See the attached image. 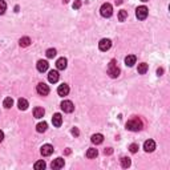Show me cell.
Masks as SVG:
<instances>
[{
	"instance_id": "d6a6232c",
	"label": "cell",
	"mask_w": 170,
	"mask_h": 170,
	"mask_svg": "<svg viewBox=\"0 0 170 170\" xmlns=\"http://www.w3.org/2000/svg\"><path fill=\"white\" fill-rule=\"evenodd\" d=\"M104 153H105V154H112V153H113V149H112V148H108V149H105V150H104Z\"/></svg>"
},
{
	"instance_id": "3957f363",
	"label": "cell",
	"mask_w": 170,
	"mask_h": 170,
	"mask_svg": "<svg viewBox=\"0 0 170 170\" xmlns=\"http://www.w3.org/2000/svg\"><path fill=\"white\" fill-rule=\"evenodd\" d=\"M100 14L102 17H110L112 14H113V7L109 3H104L100 8Z\"/></svg>"
},
{
	"instance_id": "484cf974",
	"label": "cell",
	"mask_w": 170,
	"mask_h": 170,
	"mask_svg": "<svg viewBox=\"0 0 170 170\" xmlns=\"http://www.w3.org/2000/svg\"><path fill=\"white\" fill-rule=\"evenodd\" d=\"M130 158H128V157H122V158H121V165H122V168H129L130 166Z\"/></svg>"
},
{
	"instance_id": "9a60e30c",
	"label": "cell",
	"mask_w": 170,
	"mask_h": 170,
	"mask_svg": "<svg viewBox=\"0 0 170 170\" xmlns=\"http://www.w3.org/2000/svg\"><path fill=\"white\" fill-rule=\"evenodd\" d=\"M52 169H61L64 168V160L61 158V157H59V158L53 160V162H52Z\"/></svg>"
},
{
	"instance_id": "30bf717a",
	"label": "cell",
	"mask_w": 170,
	"mask_h": 170,
	"mask_svg": "<svg viewBox=\"0 0 170 170\" xmlns=\"http://www.w3.org/2000/svg\"><path fill=\"white\" fill-rule=\"evenodd\" d=\"M52 124H53V126L56 128H60L63 124V117L60 113H56V114H53V117H52Z\"/></svg>"
},
{
	"instance_id": "8d00e7d4",
	"label": "cell",
	"mask_w": 170,
	"mask_h": 170,
	"mask_svg": "<svg viewBox=\"0 0 170 170\" xmlns=\"http://www.w3.org/2000/svg\"><path fill=\"white\" fill-rule=\"evenodd\" d=\"M68 2H69V0H64V3H68Z\"/></svg>"
},
{
	"instance_id": "277c9868",
	"label": "cell",
	"mask_w": 170,
	"mask_h": 170,
	"mask_svg": "<svg viewBox=\"0 0 170 170\" xmlns=\"http://www.w3.org/2000/svg\"><path fill=\"white\" fill-rule=\"evenodd\" d=\"M148 14H149V10L145 6H141L136 10V16L138 20H145L148 17Z\"/></svg>"
},
{
	"instance_id": "4fadbf2b",
	"label": "cell",
	"mask_w": 170,
	"mask_h": 170,
	"mask_svg": "<svg viewBox=\"0 0 170 170\" xmlns=\"http://www.w3.org/2000/svg\"><path fill=\"white\" fill-rule=\"evenodd\" d=\"M67 65H68V60L65 57H60L57 61H56V67H57V69H60V71H64L67 68Z\"/></svg>"
},
{
	"instance_id": "6da1fadb",
	"label": "cell",
	"mask_w": 170,
	"mask_h": 170,
	"mask_svg": "<svg viewBox=\"0 0 170 170\" xmlns=\"http://www.w3.org/2000/svg\"><path fill=\"white\" fill-rule=\"evenodd\" d=\"M126 129L132 132H138L142 129V121H141L138 117H133L126 122Z\"/></svg>"
},
{
	"instance_id": "8fae6325",
	"label": "cell",
	"mask_w": 170,
	"mask_h": 170,
	"mask_svg": "<svg viewBox=\"0 0 170 170\" xmlns=\"http://www.w3.org/2000/svg\"><path fill=\"white\" fill-rule=\"evenodd\" d=\"M59 79H60V75L57 71H51L49 73H48V80H49V83H52V84L57 83Z\"/></svg>"
},
{
	"instance_id": "d590c367",
	"label": "cell",
	"mask_w": 170,
	"mask_h": 170,
	"mask_svg": "<svg viewBox=\"0 0 170 170\" xmlns=\"http://www.w3.org/2000/svg\"><path fill=\"white\" fill-rule=\"evenodd\" d=\"M122 3V0H116V4H121Z\"/></svg>"
},
{
	"instance_id": "8992f818",
	"label": "cell",
	"mask_w": 170,
	"mask_h": 170,
	"mask_svg": "<svg viewBox=\"0 0 170 170\" xmlns=\"http://www.w3.org/2000/svg\"><path fill=\"white\" fill-rule=\"evenodd\" d=\"M61 109L65 113H72V112L75 110V105H73L72 101L65 100V101H63V102H61Z\"/></svg>"
},
{
	"instance_id": "cb8c5ba5",
	"label": "cell",
	"mask_w": 170,
	"mask_h": 170,
	"mask_svg": "<svg viewBox=\"0 0 170 170\" xmlns=\"http://www.w3.org/2000/svg\"><path fill=\"white\" fill-rule=\"evenodd\" d=\"M12 105H14V100H12L11 97H7V99H4V101H3V106L4 108L10 109V108H12Z\"/></svg>"
},
{
	"instance_id": "ac0fdd59",
	"label": "cell",
	"mask_w": 170,
	"mask_h": 170,
	"mask_svg": "<svg viewBox=\"0 0 170 170\" xmlns=\"http://www.w3.org/2000/svg\"><path fill=\"white\" fill-rule=\"evenodd\" d=\"M44 114H45V110H44L43 108L37 106V108L33 109V117L35 118H41V117H44Z\"/></svg>"
},
{
	"instance_id": "52a82bcc",
	"label": "cell",
	"mask_w": 170,
	"mask_h": 170,
	"mask_svg": "<svg viewBox=\"0 0 170 170\" xmlns=\"http://www.w3.org/2000/svg\"><path fill=\"white\" fill-rule=\"evenodd\" d=\"M110 47H112V41L109 39H102L99 43V48H100V51H102V52L109 51V49H110Z\"/></svg>"
},
{
	"instance_id": "7c38bea8",
	"label": "cell",
	"mask_w": 170,
	"mask_h": 170,
	"mask_svg": "<svg viewBox=\"0 0 170 170\" xmlns=\"http://www.w3.org/2000/svg\"><path fill=\"white\" fill-rule=\"evenodd\" d=\"M57 93H59V96H67L68 93H69V87H68L67 84H61V85H59V88H57Z\"/></svg>"
},
{
	"instance_id": "5bb4252c",
	"label": "cell",
	"mask_w": 170,
	"mask_h": 170,
	"mask_svg": "<svg viewBox=\"0 0 170 170\" xmlns=\"http://www.w3.org/2000/svg\"><path fill=\"white\" fill-rule=\"evenodd\" d=\"M48 67H49V64H48L47 60H39V61H37V71L39 72L48 71Z\"/></svg>"
},
{
	"instance_id": "5b68a950",
	"label": "cell",
	"mask_w": 170,
	"mask_h": 170,
	"mask_svg": "<svg viewBox=\"0 0 170 170\" xmlns=\"http://www.w3.org/2000/svg\"><path fill=\"white\" fill-rule=\"evenodd\" d=\"M36 92H37L40 96H48V93H49V87L44 83H40V84H37V87H36Z\"/></svg>"
},
{
	"instance_id": "ba28073f",
	"label": "cell",
	"mask_w": 170,
	"mask_h": 170,
	"mask_svg": "<svg viewBox=\"0 0 170 170\" xmlns=\"http://www.w3.org/2000/svg\"><path fill=\"white\" fill-rule=\"evenodd\" d=\"M154 149H156V142H154V141H153V140L145 141V144H144V150L145 152L152 153V152H154Z\"/></svg>"
},
{
	"instance_id": "e0dca14e",
	"label": "cell",
	"mask_w": 170,
	"mask_h": 170,
	"mask_svg": "<svg viewBox=\"0 0 170 170\" xmlns=\"http://www.w3.org/2000/svg\"><path fill=\"white\" fill-rule=\"evenodd\" d=\"M92 142L93 144H96V145H100V144H102V141H104V136L102 134H100V133H97V134H93L92 136Z\"/></svg>"
},
{
	"instance_id": "836d02e7",
	"label": "cell",
	"mask_w": 170,
	"mask_h": 170,
	"mask_svg": "<svg viewBox=\"0 0 170 170\" xmlns=\"http://www.w3.org/2000/svg\"><path fill=\"white\" fill-rule=\"evenodd\" d=\"M162 73H164V69H162V68H158V69H157V75L161 76Z\"/></svg>"
},
{
	"instance_id": "2e32d148",
	"label": "cell",
	"mask_w": 170,
	"mask_h": 170,
	"mask_svg": "<svg viewBox=\"0 0 170 170\" xmlns=\"http://www.w3.org/2000/svg\"><path fill=\"white\" fill-rule=\"evenodd\" d=\"M136 61H137V57L134 55H128L126 57H125V64H126L128 67H133L136 64Z\"/></svg>"
},
{
	"instance_id": "603a6c76",
	"label": "cell",
	"mask_w": 170,
	"mask_h": 170,
	"mask_svg": "<svg viewBox=\"0 0 170 170\" xmlns=\"http://www.w3.org/2000/svg\"><path fill=\"white\" fill-rule=\"evenodd\" d=\"M138 73L140 75H145L148 72V64H145V63H141V64H138Z\"/></svg>"
},
{
	"instance_id": "9c48e42d",
	"label": "cell",
	"mask_w": 170,
	"mask_h": 170,
	"mask_svg": "<svg viewBox=\"0 0 170 170\" xmlns=\"http://www.w3.org/2000/svg\"><path fill=\"white\" fill-rule=\"evenodd\" d=\"M41 154L44 156V157H48V156H51L52 153H53V146L52 145H49V144H45V145H43L41 146Z\"/></svg>"
},
{
	"instance_id": "83f0119b",
	"label": "cell",
	"mask_w": 170,
	"mask_h": 170,
	"mask_svg": "<svg viewBox=\"0 0 170 170\" xmlns=\"http://www.w3.org/2000/svg\"><path fill=\"white\" fill-rule=\"evenodd\" d=\"M56 53H57V52H56V49H55V48H49V49H48L47 51V57L48 59H53L55 57V56H56Z\"/></svg>"
},
{
	"instance_id": "d6986e66",
	"label": "cell",
	"mask_w": 170,
	"mask_h": 170,
	"mask_svg": "<svg viewBox=\"0 0 170 170\" xmlns=\"http://www.w3.org/2000/svg\"><path fill=\"white\" fill-rule=\"evenodd\" d=\"M17 105H19V109L20 110H25V109L28 108V101L25 99H20L17 101Z\"/></svg>"
},
{
	"instance_id": "f546056e",
	"label": "cell",
	"mask_w": 170,
	"mask_h": 170,
	"mask_svg": "<svg viewBox=\"0 0 170 170\" xmlns=\"http://www.w3.org/2000/svg\"><path fill=\"white\" fill-rule=\"evenodd\" d=\"M129 150H130V153H137V150H138V145L132 144L130 146H129Z\"/></svg>"
},
{
	"instance_id": "f1b7e54d",
	"label": "cell",
	"mask_w": 170,
	"mask_h": 170,
	"mask_svg": "<svg viewBox=\"0 0 170 170\" xmlns=\"http://www.w3.org/2000/svg\"><path fill=\"white\" fill-rule=\"evenodd\" d=\"M6 10H7L6 2H4V0H0V15H3L4 12H6Z\"/></svg>"
},
{
	"instance_id": "44dd1931",
	"label": "cell",
	"mask_w": 170,
	"mask_h": 170,
	"mask_svg": "<svg viewBox=\"0 0 170 170\" xmlns=\"http://www.w3.org/2000/svg\"><path fill=\"white\" fill-rule=\"evenodd\" d=\"M31 39L27 37V36H24V37L20 39V47H29L31 45Z\"/></svg>"
},
{
	"instance_id": "d4e9b609",
	"label": "cell",
	"mask_w": 170,
	"mask_h": 170,
	"mask_svg": "<svg viewBox=\"0 0 170 170\" xmlns=\"http://www.w3.org/2000/svg\"><path fill=\"white\" fill-rule=\"evenodd\" d=\"M126 19H128V11L121 10V11L118 12V20H120V21H125Z\"/></svg>"
},
{
	"instance_id": "74e56055",
	"label": "cell",
	"mask_w": 170,
	"mask_h": 170,
	"mask_svg": "<svg viewBox=\"0 0 170 170\" xmlns=\"http://www.w3.org/2000/svg\"><path fill=\"white\" fill-rule=\"evenodd\" d=\"M141 2H149V0H141Z\"/></svg>"
},
{
	"instance_id": "7a4b0ae2",
	"label": "cell",
	"mask_w": 170,
	"mask_h": 170,
	"mask_svg": "<svg viewBox=\"0 0 170 170\" xmlns=\"http://www.w3.org/2000/svg\"><path fill=\"white\" fill-rule=\"evenodd\" d=\"M108 75L110 76L112 79H116V77H118V76H120V68L117 67L116 60H112V61L109 63V65H108Z\"/></svg>"
},
{
	"instance_id": "4316f807",
	"label": "cell",
	"mask_w": 170,
	"mask_h": 170,
	"mask_svg": "<svg viewBox=\"0 0 170 170\" xmlns=\"http://www.w3.org/2000/svg\"><path fill=\"white\" fill-rule=\"evenodd\" d=\"M45 162H44V161L41 160V161H37V162H36L35 165H33V168L36 169V170H43V169H45Z\"/></svg>"
},
{
	"instance_id": "ffe728a7",
	"label": "cell",
	"mask_w": 170,
	"mask_h": 170,
	"mask_svg": "<svg viewBox=\"0 0 170 170\" xmlns=\"http://www.w3.org/2000/svg\"><path fill=\"white\" fill-rule=\"evenodd\" d=\"M47 128H48V124L45 122V121H43V122L37 124V126H36V130H37L39 133H44V132L47 130Z\"/></svg>"
},
{
	"instance_id": "e575fe53",
	"label": "cell",
	"mask_w": 170,
	"mask_h": 170,
	"mask_svg": "<svg viewBox=\"0 0 170 170\" xmlns=\"http://www.w3.org/2000/svg\"><path fill=\"white\" fill-rule=\"evenodd\" d=\"M3 140H4V133H3L2 130H0V142H2Z\"/></svg>"
},
{
	"instance_id": "7402d4cb",
	"label": "cell",
	"mask_w": 170,
	"mask_h": 170,
	"mask_svg": "<svg viewBox=\"0 0 170 170\" xmlns=\"http://www.w3.org/2000/svg\"><path fill=\"white\" fill-rule=\"evenodd\" d=\"M97 154H99L97 149H93V148L88 149V152H87V157H88V158H96Z\"/></svg>"
},
{
	"instance_id": "1f68e13d",
	"label": "cell",
	"mask_w": 170,
	"mask_h": 170,
	"mask_svg": "<svg viewBox=\"0 0 170 170\" xmlns=\"http://www.w3.org/2000/svg\"><path fill=\"white\" fill-rule=\"evenodd\" d=\"M72 134H73V136H76V137H77V136L80 134L79 129H77V128H73V129H72Z\"/></svg>"
},
{
	"instance_id": "4dcf8cb0",
	"label": "cell",
	"mask_w": 170,
	"mask_h": 170,
	"mask_svg": "<svg viewBox=\"0 0 170 170\" xmlns=\"http://www.w3.org/2000/svg\"><path fill=\"white\" fill-rule=\"evenodd\" d=\"M80 7H81V0H76V2L73 3V8L75 10H79Z\"/></svg>"
}]
</instances>
